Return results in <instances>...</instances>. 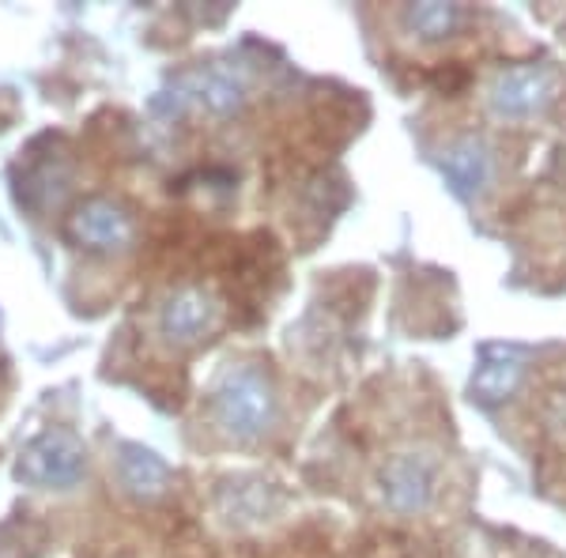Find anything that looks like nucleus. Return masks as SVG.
<instances>
[{
  "label": "nucleus",
  "instance_id": "39448f33",
  "mask_svg": "<svg viewBox=\"0 0 566 558\" xmlns=\"http://www.w3.org/2000/svg\"><path fill=\"white\" fill-rule=\"evenodd\" d=\"M381 494L400 514L427 509L434 498V468L423 456H392L386 472H381Z\"/></svg>",
  "mask_w": 566,
  "mask_h": 558
},
{
  "label": "nucleus",
  "instance_id": "1a4fd4ad",
  "mask_svg": "<svg viewBox=\"0 0 566 558\" xmlns=\"http://www.w3.org/2000/svg\"><path fill=\"white\" fill-rule=\"evenodd\" d=\"M117 475H122V487L136 498H159L170 487V468L140 445H125L122 461H117Z\"/></svg>",
  "mask_w": 566,
  "mask_h": 558
},
{
  "label": "nucleus",
  "instance_id": "f03ea898",
  "mask_svg": "<svg viewBox=\"0 0 566 558\" xmlns=\"http://www.w3.org/2000/svg\"><path fill=\"white\" fill-rule=\"evenodd\" d=\"M84 475V445L65 430L42 434L20 461V480L34 487H72Z\"/></svg>",
  "mask_w": 566,
  "mask_h": 558
},
{
  "label": "nucleus",
  "instance_id": "9d476101",
  "mask_svg": "<svg viewBox=\"0 0 566 558\" xmlns=\"http://www.w3.org/2000/svg\"><path fill=\"white\" fill-rule=\"evenodd\" d=\"M181 87L193 103L208 106L212 114H231L242 106V84L227 69H200L181 80Z\"/></svg>",
  "mask_w": 566,
  "mask_h": 558
},
{
  "label": "nucleus",
  "instance_id": "6e6552de",
  "mask_svg": "<svg viewBox=\"0 0 566 558\" xmlns=\"http://www.w3.org/2000/svg\"><path fill=\"white\" fill-rule=\"evenodd\" d=\"M442 170H446V178L453 181L458 193H480V189L491 181L495 162H491V151L469 136V140H458L450 151L442 155Z\"/></svg>",
  "mask_w": 566,
  "mask_h": 558
},
{
  "label": "nucleus",
  "instance_id": "f8f14e48",
  "mask_svg": "<svg viewBox=\"0 0 566 558\" xmlns=\"http://www.w3.org/2000/svg\"><path fill=\"white\" fill-rule=\"evenodd\" d=\"M544 415L555 430H566V389H552L544 400Z\"/></svg>",
  "mask_w": 566,
  "mask_h": 558
},
{
  "label": "nucleus",
  "instance_id": "7ed1b4c3",
  "mask_svg": "<svg viewBox=\"0 0 566 558\" xmlns=\"http://www.w3.org/2000/svg\"><path fill=\"white\" fill-rule=\"evenodd\" d=\"M69 234L87 250H122L133 242V219L114 200H84L69 215Z\"/></svg>",
  "mask_w": 566,
  "mask_h": 558
},
{
  "label": "nucleus",
  "instance_id": "9b49d317",
  "mask_svg": "<svg viewBox=\"0 0 566 558\" xmlns=\"http://www.w3.org/2000/svg\"><path fill=\"white\" fill-rule=\"evenodd\" d=\"M464 12L458 4H416L412 12H408V23H412V31L419 39H446V34H453L461 27Z\"/></svg>",
  "mask_w": 566,
  "mask_h": 558
},
{
  "label": "nucleus",
  "instance_id": "0eeeda50",
  "mask_svg": "<svg viewBox=\"0 0 566 558\" xmlns=\"http://www.w3.org/2000/svg\"><path fill=\"white\" fill-rule=\"evenodd\" d=\"M525 362H528L525 351H517V347H491V351L483 355L476 378H472V392H476L480 400H488V404L510 397V392L522 386Z\"/></svg>",
  "mask_w": 566,
  "mask_h": 558
},
{
  "label": "nucleus",
  "instance_id": "20e7f679",
  "mask_svg": "<svg viewBox=\"0 0 566 558\" xmlns=\"http://www.w3.org/2000/svg\"><path fill=\"white\" fill-rule=\"evenodd\" d=\"M555 95V76L541 65L506 69L491 84V106L502 117H528Z\"/></svg>",
  "mask_w": 566,
  "mask_h": 558
},
{
  "label": "nucleus",
  "instance_id": "f257e3e1",
  "mask_svg": "<svg viewBox=\"0 0 566 558\" xmlns=\"http://www.w3.org/2000/svg\"><path fill=\"white\" fill-rule=\"evenodd\" d=\"M272 415H276V400L253 366H234L223 373V381L216 386V419L223 430H231L234 438H258L269 430Z\"/></svg>",
  "mask_w": 566,
  "mask_h": 558
},
{
  "label": "nucleus",
  "instance_id": "423d86ee",
  "mask_svg": "<svg viewBox=\"0 0 566 558\" xmlns=\"http://www.w3.org/2000/svg\"><path fill=\"white\" fill-rule=\"evenodd\" d=\"M159 325H163V333H167L170 340L193 344L205 333H212V325H216V302L208 298L205 291H197V287L175 291V295L167 298V306H163Z\"/></svg>",
  "mask_w": 566,
  "mask_h": 558
}]
</instances>
